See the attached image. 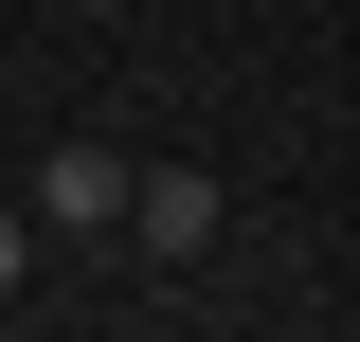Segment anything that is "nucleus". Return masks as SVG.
Masks as SVG:
<instances>
[{
    "label": "nucleus",
    "mask_w": 360,
    "mask_h": 342,
    "mask_svg": "<svg viewBox=\"0 0 360 342\" xmlns=\"http://www.w3.org/2000/svg\"><path fill=\"white\" fill-rule=\"evenodd\" d=\"M217 180H198V163H162V180H127V216H108V234H144V253H162V270H198V253H217Z\"/></svg>",
    "instance_id": "1"
},
{
    "label": "nucleus",
    "mask_w": 360,
    "mask_h": 342,
    "mask_svg": "<svg viewBox=\"0 0 360 342\" xmlns=\"http://www.w3.org/2000/svg\"><path fill=\"white\" fill-rule=\"evenodd\" d=\"M108 216H127V163L108 144H54L37 163V234H108Z\"/></svg>",
    "instance_id": "2"
},
{
    "label": "nucleus",
    "mask_w": 360,
    "mask_h": 342,
    "mask_svg": "<svg viewBox=\"0 0 360 342\" xmlns=\"http://www.w3.org/2000/svg\"><path fill=\"white\" fill-rule=\"evenodd\" d=\"M18 253H37V216H18V198H0V289H18Z\"/></svg>",
    "instance_id": "3"
}]
</instances>
